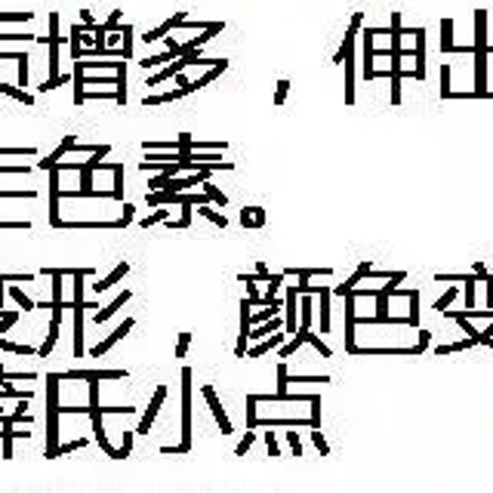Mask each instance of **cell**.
Masks as SVG:
<instances>
[{
	"label": "cell",
	"mask_w": 493,
	"mask_h": 493,
	"mask_svg": "<svg viewBox=\"0 0 493 493\" xmlns=\"http://www.w3.org/2000/svg\"><path fill=\"white\" fill-rule=\"evenodd\" d=\"M0 349L13 352V354H37V345H22V342H10V339L0 336Z\"/></svg>",
	"instance_id": "9a60e30c"
},
{
	"label": "cell",
	"mask_w": 493,
	"mask_h": 493,
	"mask_svg": "<svg viewBox=\"0 0 493 493\" xmlns=\"http://www.w3.org/2000/svg\"><path fill=\"white\" fill-rule=\"evenodd\" d=\"M253 441H256V429H246V435L241 438V444L235 447V457H244V453L253 447Z\"/></svg>",
	"instance_id": "d6986e66"
},
{
	"label": "cell",
	"mask_w": 493,
	"mask_h": 493,
	"mask_svg": "<svg viewBox=\"0 0 493 493\" xmlns=\"http://www.w3.org/2000/svg\"><path fill=\"white\" fill-rule=\"evenodd\" d=\"M0 90H4L6 96L19 99V102H25V105H31V102H34V96H28V92H22V90H15V87H4V83H0Z\"/></svg>",
	"instance_id": "d4e9b609"
},
{
	"label": "cell",
	"mask_w": 493,
	"mask_h": 493,
	"mask_svg": "<svg viewBox=\"0 0 493 493\" xmlns=\"http://www.w3.org/2000/svg\"><path fill=\"white\" fill-rule=\"evenodd\" d=\"M0 173H19V176H25V173H31V167H25V164H19V167H0Z\"/></svg>",
	"instance_id": "e575fe53"
},
{
	"label": "cell",
	"mask_w": 493,
	"mask_h": 493,
	"mask_svg": "<svg viewBox=\"0 0 493 493\" xmlns=\"http://www.w3.org/2000/svg\"><path fill=\"white\" fill-rule=\"evenodd\" d=\"M6 296H13L15 299V303H19V308H22V312H31V308H37V303H34V299H28L25 296V293H22V287H19V284H10V290H6Z\"/></svg>",
	"instance_id": "4fadbf2b"
},
{
	"label": "cell",
	"mask_w": 493,
	"mask_h": 493,
	"mask_svg": "<svg viewBox=\"0 0 493 493\" xmlns=\"http://www.w3.org/2000/svg\"><path fill=\"white\" fill-rule=\"evenodd\" d=\"M167 385H158L154 389V398H151V404H148V410H145V416H142V422L136 426V435H148L151 431V426H154V419H158V410H160V404L167 401Z\"/></svg>",
	"instance_id": "277c9868"
},
{
	"label": "cell",
	"mask_w": 493,
	"mask_h": 493,
	"mask_svg": "<svg viewBox=\"0 0 493 493\" xmlns=\"http://www.w3.org/2000/svg\"><path fill=\"white\" fill-rule=\"evenodd\" d=\"M191 345V333H179V345H176V358H185V352H188Z\"/></svg>",
	"instance_id": "4316f807"
},
{
	"label": "cell",
	"mask_w": 493,
	"mask_h": 493,
	"mask_svg": "<svg viewBox=\"0 0 493 493\" xmlns=\"http://www.w3.org/2000/svg\"><path fill=\"white\" fill-rule=\"evenodd\" d=\"M299 330H312V296L303 299V318H299Z\"/></svg>",
	"instance_id": "603a6c76"
},
{
	"label": "cell",
	"mask_w": 493,
	"mask_h": 493,
	"mask_svg": "<svg viewBox=\"0 0 493 493\" xmlns=\"http://www.w3.org/2000/svg\"><path fill=\"white\" fill-rule=\"evenodd\" d=\"M265 447H268V453H272V457H277V453H281V447H277V438H275V429L265 431Z\"/></svg>",
	"instance_id": "484cf974"
},
{
	"label": "cell",
	"mask_w": 493,
	"mask_h": 493,
	"mask_svg": "<svg viewBox=\"0 0 493 493\" xmlns=\"http://www.w3.org/2000/svg\"><path fill=\"white\" fill-rule=\"evenodd\" d=\"M59 385H62L59 373L46 376V459H56L59 450V416H62Z\"/></svg>",
	"instance_id": "6da1fadb"
},
{
	"label": "cell",
	"mask_w": 493,
	"mask_h": 493,
	"mask_svg": "<svg viewBox=\"0 0 493 493\" xmlns=\"http://www.w3.org/2000/svg\"><path fill=\"white\" fill-rule=\"evenodd\" d=\"M62 382H71V380H127V370H62Z\"/></svg>",
	"instance_id": "3957f363"
},
{
	"label": "cell",
	"mask_w": 493,
	"mask_h": 493,
	"mask_svg": "<svg viewBox=\"0 0 493 493\" xmlns=\"http://www.w3.org/2000/svg\"><path fill=\"white\" fill-rule=\"evenodd\" d=\"M127 275H130V262H120V265L114 268L111 275H108V277H102V281H99L96 287H92V293H105V290H111L114 284H118L120 277H127Z\"/></svg>",
	"instance_id": "8fae6325"
},
{
	"label": "cell",
	"mask_w": 493,
	"mask_h": 493,
	"mask_svg": "<svg viewBox=\"0 0 493 493\" xmlns=\"http://www.w3.org/2000/svg\"><path fill=\"white\" fill-rule=\"evenodd\" d=\"M77 148V142H74V136H68V139H62V145H59V148L56 151H53L50 154V158H43L41 160V169H50L53 164H59V160H62V154H68V151H74Z\"/></svg>",
	"instance_id": "7c38bea8"
},
{
	"label": "cell",
	"mask_w": 493,
	"mask_h": 493,
	"mask_svg": "<svg viewBox=\"0 0 493 493\" xmlns=\"http://www.w3.org/2000/svg\"><path fill=\"white\" fill-rule=\"evenodd\" d=\"M130 296H133V290H123V293H118V299H114L111 305H105V308H96V318H92V324H105L108 318H111L114 312L123 305V303H130Z\"/></svg>",
	"instance_id": "9c48e42d"
},
{
	"label": "cell",
	"mask_w": 493,
	"mask_h": 493,
	"mask_svg": "<svg viewBox=\"0 0 493 493\" xmlns=\"http://www.w3.org/2000/svg\"><path fill=\"white\" fill-rule=\"evenodd\" d=\"M241 225L244 228H262V225H265V210H262V207H244V210H241Z\"/></svg>",
	"instance_id": "30bf717a"
},
{
	"label": "cell",
	"mask_w": 493,
	"mask_h": 493,
	"mask_svg": "<svg viewBox=\"0 0 493 493\" xmlns=\"http://www.w3.org/2000/svg\"><path fill=\"white\" fill-rule=\"evenodd\" d=\"M164 453H188L191 450V370H182V441L176 447H160Z\"/></svg>",
	"instance_id": "7a4b0ae2"
},
{
	"label": "cell",
	"mask_w": 493,
	"mask_h": 493,
	"mask_svg": "<svg viewBox=\"0 0 493 493\" xmlns=\"http://www.w3.org/2000/svg\"><path fill=\"white\" fill-rule=\"evenodd\" d=\"M490 339H493V324H490L487 330H484V333H478V345H487Z\"/></svg>",
	"instance_id": "d590c367"
},
{
	"label": "cell",
	"mask_w": 493,
	"mask_h": 493,
	"mask_svg": "<svg viewBox=\"0 0 493 493\" xmlns=\"http://www.w3.org/2000/svg\"><path fill=\"white\" fill-rule=\"evenodd\" d=\"M19 318H22V308H10V312L0 318V336H4L10 327H15V324H19Z\"/></svg>",
	"instance_id": "e0dca14e"
},
{
	"label": "cell",
	"mask_w": 493,
	"mask_h": 493,
	"mask_svg": "<svg viewBox=\"0 0 493 493\" xmlns=\"http://www.w3.org/2000/svg\"><path fill=\"white\" fill-rule=\"evenodd\" d=\"M167 219H169V210H167V204H160V210H154L148 219H139V225L148 228V225H158V222H167Z\"/></svg>",
	"instance_id": "2e32d148"
},
{
	"label": "cell",
	"mask_w": 493,
	"mask_h": 493,
	"mask_svg": "<svg viewBox=\"0 0 493 493\" xmlns=\"http://www.w3.org/2000/svg\"><path fill=\"white\" fill-rule=\"evenodd\" d=\"M312 441H314V447H318L321 453H330V447H327V441H324L321 429H312Z\"/></svg>",
	"instance_id": "f1b7e54d"
},
{
	"label": "cell",
	"mask_w": 493,
	"mask_h": 493,
	"mask_svg": "<svg viewBox=\"0 0 493 493\" xmlns=\"http://www.w3.org/2000/svg\"><path fill=\"white\" fill-rule=\"evenodd\" d=\"M68 77L65 74H53V81H46L43 87H41V92H50V90H56V87H62V83H65Z\"/></svg>",
	"instance_id": "83f0119b"
},
{
	"label": "cell",
	"mask_w": 493,
	"mask_h": 493,
	"mask_svg": "<svg viewBox=\"0 0 493 493\" xmlns=\"http://www.w3.org/2000/svg\"><path fill=\"white\" fill-rule=\"evenodd\" d=\"M281 342H287V330H275V333L265 336L259 345H250V349H246V358H262L265 352L281 349Z\"/></svg>",
	"instance_id": "ba28073f"
},
{
	"label": "cell",
	"mask_w": 493,
	"mask_h": 493,
	"mask_svg": "<svg viewBox=\"0 0 493 493\" xmlns=\"http://www.w3.org/2000/svg\"><path fill=\"white\" fill-rule=\"evenodd\" d=\"M200 216H204V219H210L213 225H219V228H225L228 225V219L222 213H216V210H210V204H200Z\"/></svg>",
	"instance_id": "ac0fdd59"
},
{
	"label": "cell",
	"mask_w": 493,
	"mask_h": 493,
	"mask_svg": "<svg viewBox=\"0 0 493 493\" xmlns=\"http://www.w3.org/2000/svg\"><path fill=\"white\" fill-rule=\"evenodd\" d=\"M71 312H74V358H83V354H87V345H83V314H87V299H83V303H74Z\"/></svg>",
	"instance_id": "52a82bcc"
},
{
	"label": "cell",
	"mask_w": 493,
	"mask_h": 493,
	"mask_svg": "<svg viewBox=\"0 0 493 493\" xmlns=\"http://www.w3.org/2000/svg\"><path fill=\"white\" fill-rule=\"evenodd\" d=\"M330 293L327 287H321V333H327L330 330Z\"/></svg>",
	"instance_id": "5bb4252c"
},
{
	"label": "cell",
	"mask_w": 493,
	"mask_h": 493,
	"mask_svg": "<svg viewBox=\"0 0 493 493\" xmlns=\"http://www.w3.org/2000/svg\"><path fill=\"white\" fill-rule=\"evenodd\" d=\"M133 431H123V447H120V450H123V457H130V450H133Z\"/></svg>",
	"instance_id": "d6a6232c"
},
{
	"label": "cell",
	"mask_w": 493,
	"mask_h": 493,
	"mask_svg": "<svg viewBox=\"0 0 493 493\" xmlns=\"http://www.w3.org/2000/svg\"><path fill=\"white\" fill-rule=\"evenodd\" d=\"M287 441H290V450L296 453V457H303V444H299V435H296V431H287Z\"/></svg>",
	"instance_id": "4dcf8cb0"
},
{
	"label": "cell",
	"mask_w": 493,
	"mask_h": 493,
	"mask_svg": "<svg viewBox=\"0 0 493 493\" xmlns=\"http://www.w3.org/2000/svg\"><path fill=\"white\" fill-rule=\"evenodd\" d=\"M0 228H31V222L28 219H6V222H0Z\"/></svg>",
	"instance_id": "1f68e13d"
},
{
	"label": "cell",
	"mask_w": 493,
	"mask_h": 493,
	"mask_svg": "<svg viewBox=\"0 0 493 493\" xmlns=\"http://www.w3.org/2000/svg\"><path fill=\"white\" fill-rule=\"evenodd\" d=\"M200 395H204L207 407H210V413H213V419H216V426H219V431H222V435H231V422H228L225 410H222L219 398H216V389H213V385H204V389H200Z\"/></svg>",
	"instance_id": "5b68a950"
},
{
	"label": "cell",
	"mask_w": 493,
	"mask_h": 493,
	"mask_svg": "<svg viewBox=\"0 0 493 493\" xmlns=\"http://www.w3.org/2000/svg\"><path fill=\"white\" fill-rule=\"evenodd\" d=\"M308 342H312V345H314V349H318V352L324 354V358H330V349H327V345H324V342H321V336H318V333H308Z\"/></svg>",
	"instance_id": "f546056e"
},
{
	"label": "cell",
	"mask_w": 493,
	"mask_h": 493,
	"mask_svg": "<svg viewBox=\"0 0 493 493\" xmlns=\"http://www.w3.org/2000/svg\"><path fill=\"white\" fill-rule=\"evenodd\" d=\"M133 324H136V318H127V321H123V324H120V327H118V330H114V333H111V336H105V339H102V342H99V345H92V349H90V358H102V354H105V352H111V349H114V345H118V342H120V339H123V336H127V333H130V330H133Z\"/></svg>",
	"instance_id": "8992f818"
},
{
	"label": "cell",
	"mask_w": 493,
	"mask_h": 493,
	"mask_svg": "<svg viewBox=\"0 0 493 493\" xmlns=\"http://www.w3.org/2000/svg\"><path fill=\"white\" fill-rule=\"evenodd\" d=\"M466 290H462V296H466V305H468V312L475 308V275H466Z\"/></svg>",
	"instance_id": "44dd1931"
},
{
	"label": "cell",
	"mask_w": 493,
	"mask_h": 493,
	"mask_svg": "<svg viewBox=\"0 0 493 493\" xmlns=\"http://www.w3.org/2000/svg\"><path fill=\"white\" fill-rule=\"evenodd\" d=\"M87 444H90L87 438H74V441H68V444H59L56 457H65V453H74V450H81V447H87Z\"/></svg>",
	"instance_id": "7402d4cb"
},
{
	"label": "cell",
	"mask_w": 493,
	"mask_h": 493,
	"mask_svg": "<svg viewBox=\"0 0 493 493\" xmlns=\"http://www.w3.org/2000/svg\"><path fill=\"white\" fill-rule=\"evenodd\" d=\"M457 293H459L457 287H450V290H447L444 296L435 303V312H447V308H450V303H453V299H457Z\"/></svg>",
	"instance_id": "cb8c5ba5"
},
{
	"label": "cell",
	"mask_w": 493,
	"mask_h": 493,
	"mask_svg": "<svg viewBox=\"0 0 493 493\" xmlns=\"http://www.w3.org/2000/svg\"><path fill=\"white\" fill-rule=\"evenodd\" d=\"M0 154H37V148H6V145H0Z\"/></svg>",
	"instance_id": "836d02e7"
},
{
	"label": "cell",
	"mask_w": 493,
	"mask_h": 493,
	"mask_svg": "<svg viewBox=\"0 0 493 493\" xmlns=\"http://www.w3.org/2000/svg\"><path fill=\"white\" fill-rule=\"evenodd\" d=\"M0 398H19V401L28 398L31 401V398H34V391H22V389H13V385L4 382V385H0Z\"/></svg>",
	"instance_id": "ffe728a7"
},
{
	"label": "cell",
	"mask_w": 493,
	"mask_h": 493,
	"mask_svg": "<svg viewBox=\"0 0 493 493\" xmlns=\"http://www.w3.org/2000/svg\"><path fill=\"white\" fill-rule=\"evenodd\" d=\"M284 92H287V83H281V87H277V96H275V102H277V105L284 102Z\"/></svg>",
	"instance_id": "8d00e7d4"
}]
</instances>
